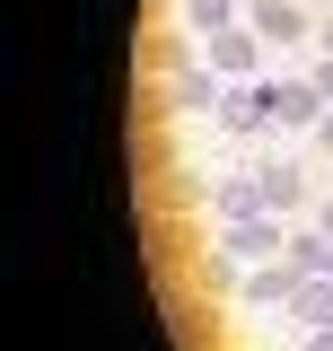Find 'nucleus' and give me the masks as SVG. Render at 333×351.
I'll use <instances>...</instances> for the list:
<instances>
[{
	"label": "nucleus",
	"instance_id": "obj_1",
	"mask_svg": "<svg viewBox=\"0 0 333 351\" xmlns=\"http://www.w3.org/2000/svg\"><path fill=\"white\" fill-rule=\"evenodd\" d=\"M254 62H263V36L254 27H219L210 36V71L219 80H254Z\"/></svg>",
	"mask_w": 333,
	"mask_h": 351
},
{
	"label": "nucleus",
	"instance_id": "obj_2",
	"mask_svg": "<svg viewBox=\"0 0 333 351\" xmlns=\"http://www.w3.org/2000/svg\"><path fill=\"white\" fill-rule=\"evenodd\" d=\"M246 27H254L263 44H298V36H307V0H254Z\"/></svg>",
	"mask_w": 333,
	"mask_h": 351
},
{
	"label": "nucleus",
	"instance_id": "obj_3",
	"mask_svg": "<svg viewBox=\"0 0 333 351\" xmlns=\"http://www.w3.org/2000/svg\"><path fill=\"white\" fill-rule=\"evenodd\" d=\"M272 114L298 123V132H316V123H325V88H316V80H272Z\"/></svg>",
	"mask_w": 333,
	"mask_h": 351
},
{
	"label": "nucleus",
	"instance_id": "obj_4",
	"mask_svg": "<svg viewBox=\"0 0 333 351\" xmlns=\"http://www.w3.org/2000/svg\"><path fill=\"white\" fill-rule=\"evenodd\" d=\"M210 211L228 219V228L254 219V211H263V176H219V184H210Z\"/></svg>",
	"mask_w": 333,
	"mask_h": 351
},
{
	"label": "nucleus",
	"instance_id": "obj_5",
	"mask_svg": "<svg viewBox=\"0 0 333 351\" xmlns=\"http://www.w3.org/2000/svg\"><path fill=\"white\" fill-rule=\"evenodd\" d=\"M219 97H228L219 71H175L166 80V114H193V106H219Z\"/></svg>",
	"mask_w": 333,
	"mask_h": 351
},
{
	"label": "nucleus",
	"instance_id": "obj_6",
	"mask_svg": "<svg viewBox=\"0 0 333 351\" xmlns=\"http://www.w3.org/2000/svg\"><path fill=\"white\" fill-rule=\"evenodd\" d=\"M246 299H254V307H290V299H298V272H290V263H272V272H246Z\"/></svg>",
	"mask_w": 333,
	"mask_h": 351
},
{
	"label": "nucleus",
	"instance_id": "obj_7",
	"mask_svg": "<svg viewBox=\"0 0 333 351\" xmlns=\"http://www.w3.org/2000/svg\"><path fill=\"white\" fill-rule=\"evenodd\" d=\"M254 176H263V211H298V167L272 158V167H254Z\"/></svg>",
	"mask_w": 333,
	"mask_h": 351
},
{
	"label": "nucleus",
	"instance_id": "obj_8",
	"mask_svg": "<svg viewBox=\"0 0 333 351\" xmlns=\"http://www.w3.org/2000/svg\"><path fill=\"white\" fill-rule=\"evenodd\" d=\"M290 316H298V325H333V281H298Z\"/></svg>",
	"mask_w": 333,
	"mask_h": 351
},
{
	"label": "nucleus",
	"instance_id": "obj_9",
	"mask_svg": "<svg viewBox=\"0 0 333 351\" xmlns=\"http://www.w3.org/2000/svg\"><path fill=\"white\" fill-rule=\"evenodd\" d=\"M228 246H237V255H272V246H281V228L254 211V219H237V228H228Z\"/></svg>",
	"mask_w": 333,
	"mask_h": 351
},
{
	"label": "nucleus",
	"instance_id": "obj_10",
	"mask_svg": "<svg viewBox=\"0 0 333 351\" xmlns=\"http://www.w3.org/2000/svg\"><path fill=\"white\" fill-rule=\"evenodd\" d=\"M184 18H193V36H219V27H237V0H184Z\"/></svg>",
	"mask_w": 333,
	"mask_h": 351
},
{
	"label": "nucleus",
	"instance_id": "obj_11",
	"mask_svg": "<svg viewBox=\"0 0 333 351\" xmlns=\"http://www.w3.org/2000/svg\"><path fill=\"white\" fill-rule=\"evenodd\" d=\"M307 80H316V88H325V97H333V53H325V62H316V71H307Z\"/></svg>",
	"mask_w": 333,
	"mask_h": 351
},
{
	"label": "nucleus",
	"instance_id": "obj_12",
	"mask_svg": "<svg viewBox=\"0 0 333 351\" xmlns=\"http://www.w3.org/2000/svg\"><path fill=\"white\" fill-rule=\"evenodd\" d=\"M307 351H333V325H316V334H307Z\"/></svg>",
	"mask_w": 333,
	"mask_h": 351
},
{
	"label": "nucleus",
	"instance_id": "obj_13",
	"mask_svg": "<svg viewBox=\"0 0 333 351\" xmlns=\"http://www.w3.org/2000/svg\"><path fill=\"white\" fill-rule=\"evenodd\" d=\"M316 149H325V158H333V114H325V123H316Z\"/></svg>",
	"mask_w": 333,
	"mask_h": 351
},
{
	"label": "nucleus",
	"instance_id": "obj_14",
	"mask_svg": "<svg viewBox=\"0 0 333 351\" xmlns=\"http://www.w3.org/2000/svg\"><path fill=\"white\" fill-rule=\"evenodd\" d=\"M325 237H333V202H325Z\"/></svg>",
	"mask_w": 333,
	"mask_h": 351
},
{
	"label": "nucleus",
	"instance_id": "obj_15",
	"mask_svg": "<svg viewBox=\"0 0 333 351\" xmlns=\"http://www.w3.org/2000/svg\"><path fill=\"white\" fill-rule=\"evenodd\" d=\"M325 53H333V27H325Z\"/></svg>",
	"mask_w": 333,
	"mask_h": 351
},
{
	"label": "nucleus",
	"instance_id": "obj_16",
	"mask_svg": "<svg viewBox=\"0 0 333 351\" xmlns=\"http://www.w3.org/2000/svg\"><path fill=\"white\" fill-rule=\"evenodd\" d=\"M316 9H333V0H316Z\"/></svg>",
	"mask_w": 333,
	"mask_h": 351
}]
</instances>
